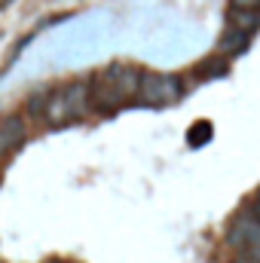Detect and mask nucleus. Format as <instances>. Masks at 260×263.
Returning <instances> with one entry per match:
<instances>
[{"label": "nucleus", "instance_id": "10", "mask_svg": "<svg viewBox=\"0 0 260 263\" xmlns=\"http://www.w3.org/2000/svg\"><path fill=\"white\" fill-rule=\"evenodd\" d=\"M187 138H190V144H205V141H208V138H211V126H208V123H199V129H190V135H187Z\"/></svg>", "mask_w": 260, "mask_h": 263}, {"label": "nucleus", "instance_id": "6", "mask_svg": "<svg viewBox=\"0 0 260 263\" xmlns=\"http://www.w3.org/2000/svg\"><path fill=\"white\" fill-rule=\"evenodd\" d=\"M62 92H65V98H67L70 117H73V120H77V117H83V114H86V107H89V86L77 80V83H70V86H65Z\"/></svg>", "mask_w": 260, "mask_h": 263}, {"label": "nucleus", "instance_id": "11", "mask_svg": "<svg viewBox=\"0 0 260 263\" xmlns=\"http://www.w3.org/2000/svg\"><path fill=\"white\" fill-rule=\"evenodd\" d=\"M233 6H245V9H260V0H233Z\"/></svg>", "mask_w": 260, "mask_h": 263}, {"label": "nucleus", "instance_id": "3", "mask_svg": "<svg viewBox=\"0 0 260 263\" xmlns=\"http://www.w3.org/2000/svg\"><path fill=\"white\" fill-rule=\"evenodd\" d=\"M114 86H117V92L123 95V98H132V95H138V80H141V70H135L132 65H110L107 70H101Z\"/></svg>", "mask_w": 260, "mask_h": 263}, {"label": "nucleus", "instance_id": "4", "mask_svg": "<svg viewBox=\"0 0 260 263\" xmlns=\"http://www.w3.org/2000/svg\"><path fill=\"white\" fill-rule=\"evenodd\" d=\"M25 135H28V126H25L22 117H6V120H0V156L9 153L12 147H18V144L25 141Z\"/></svg>", "mask_w": 260, "mask_h": 263}, {"label": "nucleus", "instance_id": "8", "mask_svg": "<svg viewBox=\"0 0 260 263\" xmlns=\"http://www.w3.org/2000/svg\"><path fill=\"white\" fill-rule=\"evenodd\" d=\"M230 25H233V28H242V31H248V34H254L260 28V9L233 6V9H230Z\"/></svg>", "mask_w": 260, "mask_h": 263}, {"label": "nucleus", "instance_id": "1", "mask_svg": "<svg viewBox=\"0 0 260 263\" xmlns=\"http://www.w3.org/2000/svg\"><path fill=\"white\" fill-rule=\"evenodd\" d=\"M181 92H184V86H181V80L172 77V73H153V70H147V73H141V80H138V95H141L147 104H169V101H178Z\"/></svg>", "mask_w": 260, "mask_h": 263}, {"label": "nucleus", "instance_id": "7", "mask_svg": "<svg viewBox=\"0 0 260 263\" xmlns=\"http://www.w3.org/2000/svg\"><path fill=\"white\" fill-rule=\"evenodd\" d=\"M248 43H251V34L230 25V28L224 31V37H220V52H227V55H242V52L248 49Z\"/></svg>", "mask_w": 260, "mask_h": 263}, {"label": "nucleus", "instance_id": "12", "mask_svg": "<svg viewBox=\"0 0 260 263\" xmlns=\"http://www.w3.org/2000/svg\"><path fill=\"white\" fill-rule=\"evenodd\" d=\"M52 263H62V260H52Z\"/></svg>", "mask_w": 260, "mask_h": 263}, {"label": "nucleus", "instance_id": "2", "mask_svg": "<svg viewBox=\"0 0 260 263\" xmlns=\"http://www.w3.org/2000/svg\"><path fill=\"white\" fill-rule=\"evenodd\" d=\"M89 104H92L98 114H114V110L123 104V95L117 92V86H114L104 73H98V77L92 80V86H89Z\"/></svg>", "mask_w": 260, "mask_h": 263}, {"label": "nucleus", "instance_id": "5", "mask_svg": "<svg viewBox=\"0 0 260 263\" xmlns=\"http://www.w3.org/2000/svg\"><path fill=\"white\" fill-rule=\"evenodd\" d=\"M43 117H46V123H52V126H62V123H67V120H73L62 89L52 92L49 98H43Z\"/></svg>", "mask_w": 260, "mask_h": 263}, {"label": "nucleus", "instance_id": "9", "mask_svg": "<svg viewBox=\"0 0 260 263\" xmlns=\"http://www.w3.org/2000/svg\"><path fill=\"white\" fill-rule=\"evenodd\" d=\"M227 70H230V65H227V59L217 52V55H208L205 62H199V65L193 67V73L199 77V80H214V77H227Z\"/></svg>", "mask_w": 260, "mask_h": 263}]
</instances>
